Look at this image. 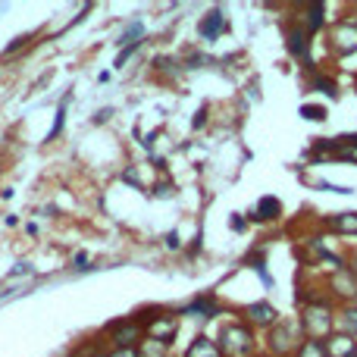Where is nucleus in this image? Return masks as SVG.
<instances>
[{
  "mask_svg": "<svg viewBox=\"0 0 357 357\" xmlns=\"http://www.w3.org/2000/svg\"><path fill=\"white\" fill-rule=\"evenodd\" d=\"M285 50H289V56L301 60L307 73H317V66H314V38L304 31V25L298 22L295 16L285 22Z\"/></svg>",
  "mask_w": 357,
  "mask_h": 357,
  "instance_id": "423d86ee",
  "label": "nucleus"
},
{
  "mask_svg": "<svg viewBox=\"0 0 357 357\" xmlns=\"http://www.w3.org/2000/svg\"><path fill=\"white\" fill-rule=\"evenodd\" d=\"M204 123H207V107H201L195 116V123H191V129H204Z\"/></svg>",
  "mask_w": 357,
  "mask_h": 357,
  "instance_id": "473e14b6",
  "label": "nucleus"
},
{
  "mask_svg": "<svg viewBox=\"0 0 357 357\" xmlns=\"http://www.w3.org/2000/svg\"><path fill=\"white\" fill-rule=\"evenodd\" d=\"M335 333H345L351 339H357V304L335 307Z\"/></svg>",
  "mask_w": 357,
  "mask_h": 357,
  "instance_id": "dca6fc26",
  "label": "nucleus"
},
{
  "mask_svg": "<svg viewBox=\"0 0 357 357\" xmlns=\"http://www.w3.org/2000/svg\"><path fill=\"white\" fill-rule=\"evenodd\" d=\"M229 22H226V13L220 10V6H213L210 13H204L201 22H197V35H201V41H216L220 35H226Z\"/></svg>",
  "mask_w": 357,
  "mask_h": 357,
  "instance_id": "9b49d317",
  "label": "nucleus"
},
{
  "mask_svg": "<svg viewBox=\"0 0 357 357\" xmlns=\"http://www.w3.org/2000/svg\"><path fill=\"white\" fill-rule=\"evenodd\" d=\"M229 229H232V232H245V229H248V216L245 213H229Z\"/></svg>",
  "mask_w": 357,
  "mask_h": 357,
  "instance_id": "cd10ccee",
  "label": "nucleus"
},
{
  "mask_svg": "<svg viewBox=\"0 0 357 357\" xmlns=\"http://www.w3.org/2000/svg\"><path fill=\"white\" fill-rule=\"evenodd\" d=\"M135 354L138 357H173V345H163V342L148 339V335H144V339L138 342Z\"/></svg>",
  "mask_w": 357,
  "mask_h": 357,
  "instance_id": "412c9836",
  "label": "nucleus"
},
{
  "mask_svg": "<svg viewBox=\"0 0 357 357\" xmlns=\"http://www.w3.org/2000/svg\"><path fill=\"white\" fill-rule=\"evenodd\" d=\"M213 339H216V345H220L222 357H257L260 354L257 333L241 320L222 323V329L213 335Z\"/></svg>",
  "mask_w": 357,
  "mask_h": 357,
  "instance_id": "f03ea898",
  "label": "nucleus"
},
{
  "mask_svg": "<svg viewBox=\"0 0 357 357\" xmlns=\"http://www.w3.org/2000/svg\"><path fill=\"white\" fill-rule=\"evenodd\" d=\"M295 19L304 25V31H307L310 38H317L323 31V25H326V3H320V0H317V3H307Z\"/></svg>",
  "mask_w": 357,
  "mask_h": 357,
  "instance_id": "f8f14e48",
  "label": "nucleus"
},
{
  "mask_svg": "<svg viewBox=\"0 0 357 357\" xmlns=\"http://www.w3.org/2000/svg\"><path fill=\"white\" fill-rule=\"evenodd\" d=\"M326 298L333 304L335 301H339V304H357V273L348 264L329 273V279H326Z\"/></svg>",
  "mask_w": 357,
  "mask_h": 357,
  "instance_id": "0eeeda50",
  "label": "nucleus"
},
{
  "mask_svg": "<svg viewBox=\"0 0 357 357\" xmlns=\"http://www.w3.org/2000/svg\"><path fill=\"white\" fill-rule=\"evenodd\" d=\"M176 195V185H173V178H169L167 173H163L160 178H157V185H154V197H173Z\"/></svg>",
  "mask_w": 357,
  "mask_h": 357,
  "instance_id": "a878e982",
  "label": "nucleus"
},
{
  "mask_svg": "<svg viewBox=\"0 0 357 357\" xmlns=\"http://www.w3.org/2000/svg\"><path fill=\"white\" fill-rule=\"evenodd\" d=\"M245 216H251V222H264V226L266 222H276L279 216H282V201L266 195V197H260V201L251 207V213H245Z\"/></svg>",
  "mask_w": 357,
  "mask_h": 357,
  "instance_id": "ddd939ff",
  "label": "nucleus"
},
{
  "mask_svg": "<svg viewBox=\"0 0 357 357\" xmlns=\"http://www.w3.org/2000/svg\"><path fill=\"white\" fill-rule=\"evenodd\" d=\"M301 310H298V323L304 329V339L314 342H326L335 333V304L329 301L320 291H307V295H298Z\"/></svg>",
  "mask_w": 357,
  "mask_h": 357,
  "instance_id": "f257e3e1",
  "label": "nucleus"
},
{
  "mask_svg": "<svg viewBox=\"0 0 357 357\" xmlns=\"http://www.w3.org/2000/svg\"><path fill=\"white\" fill-rule=\"evenodd\" d=\"M182 357H222V351L213 335H195V342L185 348Z\"/></svg>",
  "mask_w": 357,
  "mask_h": 357,
  "instance_id": "f3484780",
  "label": "nucleus"
},
{
  "mask_svg": "<svg viewBox=\"0 0 357 357\" xmlns=\"http://www.w3.org/2000/svg\"><path fill=\"white\" fill-rule=\"evenodd\" d=\"M323 348H326V357H351L357 351V339H351L345 333H333L323 342Z\"/></svg>",
  "mask_w": 357,
  "mask_h": 357,
  "instance_id": "2eb2a0df",
  "label": "nucleus"
},
{
  "mask_svg": "<svg viewBox=\"0 0 357 357\" xmlns=\"http://www.w3.org/2000/svg\"><path fill=\"white\" fill-rule=\"evenodd\" d=\"M163 241H167V251H178V248H182V241H178V232H176V229H173V232H167V238H163Z\"/></svg>",
  "mask_w": 357,
  "mask_h": 357,
  "instance_id": "c756f323",
  "label": "nucleus"
},
{
  "mask_svg": "<svg viewBox=\"0 0 357 357\" xmlns=\"http://www.w3.org/2000/svg\"><path fill=\"white\" fill-rule=\"evenodd\" d=\"M154 73L160 75L163 82H169V85H173L176 79H182V75H185V69H182V60H178V56L160 54V56H154Z\"/></svg>",
  "mask_w": 357,
  "mask_h": 357,
  "instance_id": "4468645a",
  "label": "nucleus"
},
{
  "mask_svg": "<svg viewBox=\"0 0 357 357\" xmlns=\"http://www.w3.org/2000/svg\"><path fill=\"white\" fill-rule=\"evenodd\" d=\"M333 160H345V163H354L357 167V135H342V138H333Z\"/></svg>",
  "mask_w": 357,
  "mask_h": 357,
  "instance_id": "a211bd4d",
  "label": "nucleus"
},
{
  "mask_svg": "<svg viewBox=\"0 0 357 357\" xmlns=\"http://www.w3.org/2000/svg\"><path fill=\"white\" fill-rule=\"evenodd\" d=\"M144 339V329L138 323V317H119V320L107 323L98 335V345H107V351L113 348H138V342Z\"/></svg>",
  "mask_w": 357,
  "mask_h": 357,
  "instance_id": "39448f33",
  "label": "nucleus"
},
{
  "mask_svg": "<svg viewBox=\"0 0 357 357\" xmlns=\"http://www.w3.org/2000/svg\"><path fill=\"white\" fill-rule=\"evenodd\" d=\"M326 226L339 235H357V213L354 210H348V213H333L326 220Z\"/></svg>",
  "mask_w": 357,
  "mask_h": 357,
  "instance_id": "aec40b11",
  "label": "nucleus"
},
{
  "mask_svg": "<svg viewBox=\"0 0 357 357\" xmlns=\"http://www.w3.org/2000/svg\"><path fill=\"white\" fill-rule=\"evenodd\" d=\"M307 85L310 88H314V91H323V94H326V98H339V82H335L333 79V75H326V73H320V69H317V73H310V79H307Z\"/></svg>",
  "mask_w": 357,
  "mask_h": 357,
  "instance_id": "6ab92c4d",
  "label": "nucleus"
},
{
  "mask_svg": "<svg viewBox=\"0 0 357 357\" xmlns=\"http://www.w3.org/2000/svg\"><path fill=\"white\" fill-rule=\"evenodd\" d=\"M298 113H301L307 123H326L329 119V113H326V107L323 104H301V110Z\"/></svg>",
  "mask_w": 357,
  "mask_h": 357,
  "instance_id": "5701e85b",
  "label": "nucleus"
},
{
  "mask_svg": "<svg viewBox=\"0 0 357 357\" xmlns=\"http://www.w3.org/2000/svg\"><path fill=\"white\" fill-rule=\"evenodd\" d=\"M257 357H273V354H266V351H260V354H257Z\"/></svg>",
  "mask_w": 357,
  "mask_h": 357,
  "instance_id": "f704fd0d",
  "label": "nucleus"
},
{
  "mask_svg": "<svg viewBox=\"0 0 357 357\" xmlns=\"http://www.w3.org/2000/svg\"><path fill=\"white\" fill-rule=\"evenodd\" d=\"M138 323H142L144 335L148 339H157L163 342V345H173V342L178 339V329H182V320H178L176 310L169 307H144L138 310Z\"/></svg>",
  "mask_w": 357,
  "mask_h": 357,
  "instance_id": "20e7f679",
  "label": "nucleus"
},
{
  "mask_svg": "<svg viewBox=\"0 0 357 357\" xmlns=\"http://www.w3.org/2000/svg\"><path fill=\"white\" fill-rule=\"evenodd\" d=\"M138 50H142V44H129V47H119L116 60H113V69H123L126 63H129V56H135Z\"/></svg>",
  "mask_w": 357,
  "mask_h": 357,
  "instance_id": "bb28decb",
  "label": "nucleus"
},
{
  "mask_svg": "<svg viewBox=\"0 0 357 357\" xmlns=\"http://www.w3.org/2000/svg\"><path fill=\"white\" fill-rule=\"evenodd\" d=\"M142 38H144V25L142 22H132L129 29L116 38V44H119V47H129V44H142Z\"/></svg>",
  "mask_w": 357,
  "mask_h": 357,
  "instance_id": "4be33fe9",
  "label": "nucleus"
},
{
  "mask_svg": "<svg viewBox=\"0 0 357 357\" xmlns=\"http://www.w3.org/2000/svg\"><path fill=\"white\" fill-rule=\"evenodd\" d=\"M238 320L248 323L254 333H266V329L279 320V310L273 307L270 301H251V304H245V307L238 310Z\"/></svg>",
  "mask_w": 357,
  "mask_h": 357,
  "instance_id": "1a4fd4ad",
  "label": "nucleus"
},
{
  "mask_svg": "<svg viewBox=\"0 0 357 357\" xmlns=\"http://www.w3.org/2000/svg\"><path fill=\"white\" fill-rule=\"evenodd\" d=\"M104 357H138L135 348H113V351H104Z\"/></svg>",
  "mask_w": 357,
  "mask_h": 357,
  "instance_id": "7c9ffc66",
  "label": "nucleus"
},
{
  "mask_svg": "<svg viewBox=\"0 0 357 357\" xmlns=\"http://www.w3.org/2000/svg\"><path fill=\"white\" fill-rule=\"evenodd\" d=\"M110 116H113V110H110V107H107V110H100L98 116H94V123L100 126V123H107V119H110Z\"/></svg>",
  "mask_w": 357,
  "mask_h": 357,
  "instance_id": "72a5a7b5",
  "label": "nucleus"
},
{
  "mask_svg": "<svg viewBox=\"0 0 357 357\" xmlns=\"http://www.w3.org/2000/svg\"><path fill=\"white\" fill-rule=\"evenodd\" d=\"M295 357H326V348H323V342L304 339V342H301V348L295 351Z\"/></svg>",
  "mask_w": 357,
  "mask_h": 357,
  "instance_id": "b1692460",
  "label": "nucleus"
},
{
  "mask_svg": "<svg viewBox=\"0 0 357 357\" xmlns=\"http://www.w3.org/2000/svg\"><path fill=\"white\" fill-rule=\"evenodd\" d=\"M25 44H29V35H22V38H16V41H13V44H6V50H3V54H6V56H10V54H16V50H19V47H25Z\"/></svg>",
  "mask_w": 357,
  "mask_h": 357,
  "instance_id": "2f4dec72",
  "label": "nucleus"
},
{
  "mask_svg": "<svg viewBox=\"0 0 357 357\" xmlns=\"http://www.w3.org/2000/svg\"><path fill=\"white\" fill-rule=\"evenodd\" d=\"M329 50L335 56H351L357 54V19H339L329 29Z\"/></svg>",
  "mask_w": 357,
  "mask_h": 357,
  "instance_id": "6e6552de",
  "label": "nucleus"
},
{
  "mask_svg": "<svg viewBox=\"0 0 357 357\" xmlns=\"http://www.w3.org/2000/svg\"><path fill=\"white\" fill-rule=\"evenodd\" d=\"M351 357H357V351H354V354H351Z\"/></svg>",
  "mask_w": 357,
  "mask_h": 357,
  "instance_id": "c9c22d12",
  "label": "nucleus"
},
{
  "mask_svg": "<svg viewBox=\"0 0 357 357\" xmlns=\"http://www.w3.org/2000/svg\"><path fill=\"white\" fill-rule=\"evenodd\" d=\"M176 314L178 317H197V320H213V317L222 314V307H220V298L216 295H197L195 301L182 304Z\"/></svg>",
  "mask_w": 357,
  "mask_h": 357,
  "instance_id": "9d476101",
  "label": "nucleus"
},
{
  "mask_svg": "<svg viewBox=\"0 0 357 357\" xmlns=\"http://www.w3.org/2000/svg\"><path fill=\"white\" fill-rule=\"evenodd\" d=\"M73 264H75V270H88V266H91V257H88L85 251H79V254L73 257Z\"/></svg>",
  "mask_w": 357,
  "mask_h": 357,
  "instance_id": "c85d7f7f",
  "label": "nucleus"
},
{
  "mask_svg": "<svg viewBox=\"0 0 357 357\" xmlns=\"http://www.w3.org/2000/svg\"><path fill=\"white\" fill-rule=\"evenodd\" d=\"M66 104H69V98H63V104L56 107V119H54V129H50V135H47V142H54L56 135L63 132V126H66Z\"/></svg>",
  "mask_w": 357,
  "mask_h": 357,
  "instance_id": "393cba45",
  "label": "nucleus"
},
{
  "mask_svg": "<svg viewBox=\"0 0 357 357\" xmlns=\"http://www.w3.org/2000/svg\"><path fill=\"white\" fill-rule=\"evenodd\" d=\"M304 342V329L298 323V317H279L270 329H266L264 351L273 357H295V351Z\"/></svg>",
  "mask_w": 357,
  "mask_h": 357,
  "instance_id": "7ed1b4c3",
  "label": "nucleus"
}]
</instances>
